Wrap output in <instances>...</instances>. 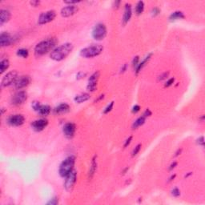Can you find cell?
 I'll return each instance as SVG.
<instances>
[{
  "mask_svg": "<svg viewBox=\"0 0 205 205\" xmlns=\"http://www.w3.org/2000/svg\"><path fill=\"white\" fill-rule=\"evenodd\" d=\"M144 3L143 1H139L135 6V12L137 15H140L144 12Z\"/></svg>",
  "mask_w": 205,
  "mask_h": 205,
  "instance_id": "cell-27",
  "label": "cell"
},
{
  "mask_svg": "<svg viewBox=\"0 0 205 205\" xmlns=\"http://www.w3.org/2000/svg\"><path fill=\"white\" fill-rule=\"evenodd\" d=\"M185 18L184 14L182 11H175L173 13H171L169 16V20L170 21H175V20H178V19H183Z\"/></svg>",
  "mask_w": 205,
  "mask_h": 205,
  "instance_id": "cell-24",
  "label": "cell"
},
{
  "mask_svg": "<svg viewBox=\"0 0 205 205\" xmlns=\"http://www.w3.org/2000/svg\"><path fill=\"white\" fill-rule=\"evenodd\" d=\"M132 5L130 3H127L124 8V13L122 18V24L125 26L132 18Z\"/></svg>",
  "mask_w": 205,
  "mask_h": 205,
  "instance_id": "cell-18",
  "label": "cell"
},
{
  "mask_svg": "<svg viewBox=\"0 0 205 205\" xmlns=\"http://www.w3.org/2000/svg\"><path fill=\"white\" fill-rule=\"evenodd\" d=\"M168 75H169V72H164V73H163L162 75H160L159 76V78H158V80L162 81V80H163V79H167V78L168 77Z\"/></svg>",
  "mask_w": 205,
  "mask_h": 205,
  "instance_id": "cell-35",
  "label": "cell"
},
{
  "mask_svg": "<svg viewBox=\"0 0 205 205\" xmlns=\"http://www.w3.org/2000/svg\"><path fill=\"white\" fill-rule=\"evenodd\" d=\"M174 82H175V78H171V79H169L165 83L164 87H170V86H171V85H173Z\"/></svg>",
  "mask_w": 205,
  "mask_h": 205,
  "instance_id": "cell-34",
  "label": "cell"
},
{
  "mask_svg": "<svg viewBox=\"0 0 205 205\" xmlns=\"http://www.w3.org/2000/svg\"><path fill=\"white\" fill-rule=\"evenodd\" d=\"M56 17V12L54 10H51L46 12H43L39 16L38 18V23L40 25H44V24L49 23L52 22Z\"/></svg>",
  "mask_w": 205,
  "mask_h": 205,
  "instance_id": "cell-8",
  "label": "cell"
},
{
  "mask_svg": "<svg viewBox=\"0 0 205 205\" xmlns=\"http://www.w3.org/2000/svg\"><path fill=\"white\" fill-rule=\"evenodd\" d=\"M74 46L72 43L67 42L64 44L61 45L59 47L55 48L54 50L51 51L50 55V57L51 59L55 61H62L68 56L73 51Z\"/></svg>",
  "mask_w": 205,
  "mask_h": 205,
  "instance_id": "cell-1",
  "label": "cell"
},
{
  "mask_svg": "<svg viewBox=\"0 0 205 205\" xmlns=\"http://www.w3.org/2000/svg\"><path fill=\"white\" fill-rule=\"evenodd\" d=\"M9 67H10V62H9L7 59L1 60V62H0V71H1L0 73H4L9 68Z\"/></svg>",
  "mask_w": 205,
  "mask_h": 205,
  "instance_id": "cell-26",
  "label": "cell"
},
{
  "mask_svg": "<svg viewBox=\"0 0 205 205\" xmlns=\"http://www.w3.org/2000/svg\"><path fill=\"white\" fill-rule=\"evenodd\" d=\"M177 164H178V163H177V162H176V161H174L173 163H171V165H170V167H169V168H168L169 171H172V170H173V169L176 168V166H177Z\"/></svg>",
  "mask_w": 205,
  "mask_h": 205,
  "instance_id": "cell-42",
  "label": "cell"
},
{
  "mask_svg": "<svg viewBox=\"0 0 205 205\" xmlns=\"http://www.w3.org/2000/svg\"><path fill=\"white\" fill-rule=\"evenodd\" d=\"M30 3H31V5L32 7H38V6L40 4V1H31Z\"/></svg>",
  "mask_w": 205,
  "mask_h": 205,
  "instance_id": "cell-44",
  "label": "cell"
},
{
  "mask_svg": "<svg viewBox=\"0 0 205 205\" xmlns=\"http://www.w3.org/2000/svg\"><path fill=\"white\" fill-rule=\"evenodd\" d=\"M114 103H115V102L114 101H112V102H111L108 105V107L104 109V111H103V114H108L109 112H110L113 109V107H114Z\"/></svg>",
  "mask_w": 205,
  "mask_h": 205,
  "instance_id": "cell-29",
  "label": "cell"
},
{
  "mask_svg": "<svg viewBox=\"0 0 205 205\" xmlns=\"http://www.w3.org/2000/svg\"><path fill=\"white\" fill-rule=\"evenodd\" d=\"M140 109H141V108H140V106L139 105H135L133 108H132V112L133 114H136L139 112V111H140Z\"/></svg>",
  "mask_w": 205,
  "mask_h": 205,
  "instance_id": "cell-37",
  "label": "cell"
},
{
  "mask_svg": "<svg viewBox=\"0 0 205 205\" xmlns=\"http://www.w3.org/2000/svg\"><path fill=\"white\" fill-rule=\"evenodd\" d=\"M71 110L70 106L67 103H61L59 105H58L56 108L54 109V112L56 115H63V114L68 113Z\"/></svg>",
  "mask_w": 205,
  "mask_h": 205,
  "instance_id": "cell-19",
  "label": "cell"
},
{
  "mask_svg": "<svg viewBox=\"0 0 205 205\" xmlns=\"http://www.w3.org/2000/svg\"><path fill=\"white\" fill-rule=\"evenodd\" d=\"M90 96L89 94L87 93H83V94H81V95H76L75 99H74V101L76 102V103H83V102H86L87 100H90Z\"/></svg>",
  "mask_w": 205,
  "mask_h": 205,
  "instance_id": "cell-23",
  "label": "cell"
},
{
  "mask_svg": "<svg viewBox=\"0 0 205 205\" xmlns=\"http://www.w3.org/2000/svg\"><path fill=\"white\" fill-rule=\"evenodd\" d=\"M17 55L21 57L23 59H26L28 56H29V51L27 49H25V48H21V49H18L17 51Z\"/></svg>",
  "mask_w": 205,
  "mask_h": 205,
  "instance_id": "cell-28",
  "label": "cell"
},
{
  "mask_svg": "<svg viewBox=\"0 0 205 205\" xmlns=\"http://www.w3.org/2000/svg\"><path fill=\"white\" fill-rule=\"evenodd\" d=\"M176 177V174H174V175H172V176H171V177H170V179H169L168 182H171V181H172V180H174V179H175Z\"/></svg>",
  "mask_w": 205,
  "mask_h": 205,
  "instance_id": "cell-48",
  "label": "cell"
},
{
  "mask_svg": "<svg viewBox=\"0 0 205 205\" xmlns=\"http://www.w3.org/2000/svg\"><path fill=\"white\" fill-rule=\"evenodd\" d=\"M75 163V157L71 155L66 158L59 166V173L62 177H66L72 170H74V166Z\"/></svg>",
  "mask_w": 205,
  "mask_h": 205,
  "instance_id": "cell-4",
  "label": "cell"
},
{
  "mask_svg": "<svg viewBox=\"0 0 205 205\" xmlns=\"http://www.w3.org/2000/svg\"><path fill=\"white\" fill-rule=\"evenodd\" d=\"M160 13V8L158 7L153 8L152 10V11H151V14H152V17H155V16L159 15Z\"/></svg>",
  "mask_w": 205,
  "mask_h": 205,
  "instance_id": "cell-32",
  "label": "cell"
},
{
  "mask_svg": "<svg viewBox=\"0 0 205 205\" xmlns=\"http://www.w3.org/2000/svg\"><path fill=\"white\" fill-rule=\"evenodd\" d=\"M121 4V1H115L113 3V7L116 9H118Z\"/></svg>",
  "mask_w": 205,
  "mask_h": 205,
  "instance_id": "cell-43",
  "label": "cell"
},
{
  "mask_svg": "<svg viewBox=\"0 0 205 205\" xmlns=\"http://www.w3.org/2000/svg\"><path fill=\"white\" fill-rule=\"evenodd\" d=\"M48 125V120L46 119H40L32 122L31 127L35 132H42Z\"/></svg>",
  "mask_w": 205,
  "mask_h": 205,
  "instance_id": "cell-16",
  "label": "cell"
},
{
  "mask_svg": "<svg viewBox=\"0 0 205 205\" xmlns=\"http://www.w3.org/2000/svg\"><path fill=\"white\" fill-rule=\"evenodd\" d=\"M127 70V63H125V64H124L123 66H122V67H121V73H124V72H125V71Z\"/></svg>",
  "mask_w": 205,
  "mask_h": 205,
  "instance_id": "cell-45",
  "label": "cell"
},
{
  "mask_svg": "<svg viewBox=\"0 0 205 205\" xmlns=\"http://www.w3.org/2000/svg\"><path fill=\"white\" fill-rule=\"evenodd\" d=\"M103 51V47L100 44H93L80 51V55L83 58L92 59L100 55Z\"/></svg>",
  "mask_w": 205,
  "mask_h": 205,
  "instance_id": "cell-3",
  "label": "cell"
},
{
  "mask_svg": "<svg viewBox=\"0 0 205 205\" xmlns=\"http://www.w3.org/2000/svg\"><path fill=\"white\" fill-rule=\"evenodd\" d=\"M145 122H146V117H144V116H140V117H139V118L137 119L133 123V124H132V129H137L138 127H139L144 125Z\"/></svg>",
  "mask_w": 205,
  "mask_h": 205,
  "instance_id": "cell-25",
  "label": "cell"
},
{
  "mask_svg": "<svg viewBox=\"0 0 205 205\" xmlns=\"http://www.w3.org/2000/svg\"><path fill=\"white\" fill-rule=\"evenodd\" d=\"M182 152V148H180V149H178L177 150V152H176V155H175V157H177V156H179V155H180V153Z\"/></svg>",
  "mask_w": 205,
  "mask_h": 205,
  "instance_id": "cell-47",
  "label": "cell"
},
{
  "mask_svg": "<svg viewBox=\"0 0 205 205\" xmlns=\"http://www.w3.org/2000/svg\"><path fill=\"white\" fill-rule=\"evenodd\" d=\"M197 144L199 145H200L201 147H204V136H200L197 139Z\"/></svg>",
  "mask_w": 205,
  "mask_h": 205,
  "instance_id": "cell-38",
  "label": "cell"
},
{
  "mask_svg": "<svg viewBox=\"0 0 205 205\" xmlns=\"http://www.w3.org/2000/svg\"><path fill=\"white\" fill-rule=\"evenodd\" d=\"M59 203V200L57 197H55L51 199V200L48 203V205H56Z\"/></svg>",
  "mask_w": 205,
  "mask_h": 205,
  "instance_id": "cell-36",
  "label": "cell"
},
{
  "mask_svg": "<svg viewBox=\"0 0 205 205\" xmlns=\"http://www.w3.org/2000/svg\"><path fill=\"white\" fill-rule=\"evenodd\" d=\"M132 136L131 135V136H129L127 139H126V141H125V143H124V147H127V146H128L130 144H131V142H132Z\"/></svg>",
  "mask_w": 205,
  "mask_h": 205,
  "instance_id": "cell-39",
  "label": "cell"
},
{
  "mask_svg": "<svg viewBox=\"0 0 205 205\" xmlns=\"http://www.w3.org/2000/svg\"><path fill=\"white\" fill-rule=\"evenodd\" d=\"M171 195H173L174 197H179L180 195V191L178 187H175L173 189L171 190Z\"/></svg>",
  "mask_w": 205,
  "mask_h": 205,
  "instance_id": "cell-31",
  "label": "cell"
},
{
  "mask_svg": "<svg viewBox=\"0 0 205 205\" xmlns=\"http://www.w3.org/2000/svg\"><path fill=\"white\" fill-rule=\"evenodd\" d=\"M14 42V38L10 33L3 32L0 34V45L2 48L8 47Z\"/></svg>",
  "mask_w": 205,
  "mask_h": 205,
  "instance_id": "cell-17",
  "label": "cell"
},
{
  "mask_svg": "<svg viewBox=\"0 0 205 205\" xmlns=\"http://www.w3.org/2000/svg\"><path fill=\"white\" fill-rule=\"evenodd\" d=\"M100 77V72L99 71H95V73L92 74L89 79H88V82H87V91H89L91 92H94L95 90L97 89L98 82H99Z\"/></svg>",
  "mask_w": 205,
  "mask_h": 205,
  "instance_id": "cell-10",
  "label": "cell"
},
{
  "mask_svg": "<svg viewBox=\"0 0 205 205\" xmlns=\"http://www.w3.org/2000/svg\"><path fill=\"white\" fill-rule=\"evenodd\" d=\"M139 56H135V57L133 59V60H132V67L135 69L137 67V66H138V64H139Z\"/></svg>",
  "mask_w": 205,
  "mask_h": 205,
  "instance_id": "cell-33",
  "label": "cell"
},
{
  "mask_svg": "<svg viewBox=\"0 0 205 205\" xmlns=\"http://www.w3.org/2000/svg\"><path fill=\"white\" fill-rule=\"evenodd\" d=\"M92 37L93 39L96 41H100L105 39L108 34V30L107 27L103 23H97L94 26V28L92 30Z\"/></svg>",
  "mask_w": 205,
  "mask_h": 205,
  "instance_id": "cell-5",
  "label": "cell"
},
{
  "mask_svg": "<svg viewBox=\"0 0 205 205\" xmlns=\"http://www.w3.org/2000/svg\"><path fill=\"white\" fill-rule=\"evenodd\" d=\"M27 98V93L25 91H18L11 98V104L15 106L22 105L26 102Z\"/></svg>",
  "mask_w": 205,
  "mask_h": 205,
  "instance_id": "cell-9",
  "label": "cell"
},
{
  "mask_svg": "<svg viewBox=\"0 0 205 205\" xmlns=\"http://www.w3.org/2000/svg\"><path fill=\"white\" fill-rule=\"evenodd\" d=\"M11 12L5 9H2L0 11V25L3 26V24L7 23L11 18Z\"/></svg>",
  "mask_w": 205,
  "mask_h": 205,
  "instance_id": "cell-21",
  "label": "cell"
},
{
  "mask_svg": "<svg viewBox=\"0 0 205 205\" xmlns=\"http://www.w3.org/2000/svg\"><path fill=\"white\" fill-rule=\"evenodd\" d=\"M64 3L66 4H68V5H76L77 3H79V1H65L63 2Z\"/></svg>",
  "mask_w": 205,
  "mask_h": 205,
  "instance_id": "cell-41",
  "label": "cell"
},
{
  "mask_svg": "<svg viewBox=\"0 0 205 205\" xmlns=\"http://www.w3.org/2000/svg\"><path fill=\"white\" fill-rule=\"evenodd\" d=\"M141 147H142V145L140 144L137 145L136 147H135L134 149H133V151H132V157H134V156L138 155V153L139 152V151L141 150Z\"/></svg>",
  "mask_w": 205,
  "mask_h": 205,
  "instance_id": "cell-30",
  "label": "cell"
},
{
  "mask_svg": "<svg viewBox=\"0 0 205 205\" xmlns=\"http://www.w3.org/2000/svg\"><path fill=\"white\" fill-rule=\"evenodd\" d=\"M58 43V40L55 38H49L39 42L34 48V54L37 56H42L45 54H48L51 51H52L55 49V46Z\"/></svg>",
  "mask_w": 205,
  "mask_h": 205,
  "instance_id": "cell-2",
  "label": "cell"
},
{
  "mask_svg": "<svg viewBox=\"0 0 205 205\" xmlns=\"http://www.w3.org/2000/svg\"><path fill=\"white\" fill-rule=\"evenodd\" d=\"M128 169H129L128 167H127V168H126L124 169V171H122V175H124V174L126 173V172H127V170H128Z\"/></svg>",
  "mask_w": 205,
  "mask_h": 205,
  "instance_id": "cell-49",
  "label": "cell"
},
{
  "mask_svg": "<svg viewBox=\"0 0 205 205\" xmlns=\"http://www.w3.org/2000/svg\"><path fill=\"white\" fill-rule=\"evenodd\" d=\"M24 122H25V117L21 114L12 115L7 119V124L12 127L21 126L24 124Z\"/></svg>",
  "mask_w": 205,
  "mask_h": 205,
  "instance_id": "cell-12",
  "label": "cell"
},
{
  "mask_svg": "<svg viewBox=\"0 0 205 205\" xmlns=\"http://www.w3.org/2000/svg\"><path fill=\"white\" fill-rule=\"evenodd\" d=\"M199 119H200V122H204V116H201V117H200V118Z\"/></svg>",
  "mask_w": 205,
  "mask_h": 205,
  "instance_id": "cell-50",
  "label": "cell"
},
{
  "mask_svg": "<svg viewBox=\"0 0 205 205\" xmlns=\"http://www.w3.org/2000/svg\"><path fill=\"white\" fill-rule=\"evenodd\" d=\"M103 98H104V95H100V96H99V98H98L97 100H95V102H99V101H100V100H102Z\"/></svg>",
  "mask_w": 205,
  "mask_h": 205,
  "instance_id": "cell-46",
  "label": "cell"
},
{
  "mask_svg": "<svg viewBox=\"0 0 205 205\" xmlns=\"http://www.w3.org/2000/svg\"><path fill=\"white\" fill-rule=\"evenodd\" d=\"M97 156L95 155L92 159V163H91V165H90L89 171H88V179H92L95 176L96 170H97Z\"/></svg>",
  "mask_w": 205,
  "mask_h": 205,
  "instance_id": "cell-20",
  "label": "cell"
},
{
  "mask_svg": "<svg viewBox=\"0 0 205 205\" xmlns=\"http://www.w3.org/2000/svg\"><path fill=\"white\" fill-rule=\"evenodd\" d=\"M77 181V171L72 170L70 173L66 176V179L64 182V187L67 191L71 192L73 190L75 183Z\"/></svg>",
  "mask_w": 205,
  "mask_h": 205,
  "instance_id": "cell-7",
  "label": "cell"
},
{
  "mask_svg": "<svg viewBox=\"0 0 205 205\" xmlns=\"http://www.w3.org/2000/svg\"><path fill=\"white\" fill-rule=\"evenodd\" d=\"M152 112L149 109H146V111L144 112V115H143V116L147 118V117H149V116H152Z\"/></svg>",
  "mask_w": 205,
  "mask_h": 205,
  "instance_id": "cell-40",
  "label": "cell"
},
{
  "mask_svg": "<svg viewBox=\"0 0 205 205\" xmlns=\"http://www.w3.org/2000/svg\"><path fill=\"white\" fill-rule=\"evenodd\" d=\"M32 108L41 116H48L51 111V108L50 106L42 105V104H40V102H37V101L32 102Z\"/></svg>",
  "mask_w": 205,
  "mask_h": 205,
  "instance_id": "cell-11",
  "label": "cell"
},
{
  "mask_svg": "<svg viewBox=\"0 0 205 205\" xmlns=\"http://www.w3.org/2000/svg\"><path fill=\"white\" fill-rule=\"evenodd\" d=\"M31 79L29 75H22L18 77L14 85L16 89L21 90L27 87L31 83Z\"/></svg>",
  "mask_w": 205,
  "mask_h": 205,
  "instance_id": "cell-13",
  "label": "cell"
},
{
  "mask_svg": "<svg viewBox=\"0 0 205 205\" xmlns=\"http://www.w3.org/2000/svg\"><path fill=\"white\" fill-rule=\"evenodd\" d=\"M18 78V73L17 71H11L7 73L2 79L1 86L2 87H7L15 84L17 79Z\"/></svg>",
  "mask_w": 205,
  "mask_h": 205,
  "instance_id": "cell-6",
  "label": "cell"
},
{
  "mask_svg": "<svg viewBox=\"0 0 205 205\" xmlns=\"http://www.w3.org/2000/svg\"><path fill=\"white\" fill-rule=\"evenodd\" d=\"M78 11H79V7L76 5H68L65 7L62 8L60 13L61 15L64 18H68L77 13Z\"/></svg>",
  "mask_w": 205,
  "mask_h": 205,
  "instance_id": "cell-15",
  "label": "cell"
},
{
  "mask_svg": "<svg viewBox=\"0 0 205 205\" xmlns=\"http://www.w3.org/2000/svg\"><path fill=\"white\" fill-rule=\"evenodd\" d=\"M76 132V126L73 123H67L63 128V132L67 139H72Z\"/></svg>",
  "mask_w": 205,
  "mask_h": 205,
  "instance_id": "cell-14",
  "label": "cell"
},
{
  "mask_svg": "<svg viewBox=\"0 0 205 205\" xmlns=\"http://www.w3.org/2000/svg\"><path fill=\"white\" fill-rule=\"evenodd\" d=\"M152 53H150V54H148V55L145 57L144 59H143L141 62H139V63L138 64V66H137V67L135 69V74L136 75H138V74L140 72V71L142 70L143 67L147 64V63H148V61L150 60L151 58H152Z\"/></svg>",
  "mask_w": 205,
  "mask_h": 205,
  "instance_id": "cell-22",
  "label": "cell"
}]
</instances>
